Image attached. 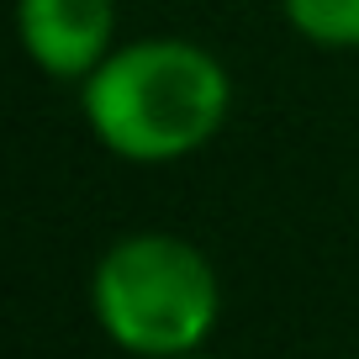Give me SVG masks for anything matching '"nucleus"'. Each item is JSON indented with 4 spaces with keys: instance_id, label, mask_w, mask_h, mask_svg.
Segmentation results:
<instances>
[{
    "instance_id": "4",
    "label": "nucleus",
    "mask_w": 359,
    "mask_h": 359,
    "mask_svg": "<svg viewBox=\"0 0 359 359\" xmlns=\"http://www.w3.org/2000/svg\"><path fill=\"white\" fill-rule=\"evenodd\" d=\"M280 16L312 48H333V53L359 48V0H280Z\"/></svg>"
},
{
    "instance_id": "3",
    "label": "nucleus",
    "mask_w": 359,
    "mask_h": 359,
    "mask_svg": "<svg viewBox=\"0 0 359 359\" xmlns=\"http://www.w3.org/2000/svg\"><path fill=\"white\" fill-rule=\"evenodd\" d=\"M16 37L48 79L85 85L116 48V0H16Z\"/></svg>"
},
{
    "instance_id": "5",
    "label": "nucleus",
    "mask_w": 359,
    "mask_h": 359,
    "mask_svg": "<svg viewBox=\"0 0 359 359\" xmlns=\"http://www.w3.org/2000/svg\"><path fill=\"white\" fill-rule=\"evenodd\" d=\"M175 359H217V354H206V348H191V354H175Z\"/></svg>"
},
{
    "instance_id": "1",
    "label": "nucleus",
    "mask_w": 359,
    "mask_h": 359,
    "mask_svg": "<svg viewBox=\"0 0 359 359\" xmlns=\"http://www.w3.org/2000/svg\"><path fill=\"white\" fill-rule=\"evenodd\" d=\"M79 111L106 154L127 164H175L222 133L233 79L201 43L137 37L111 48L106 64L79 85Z\"/></svg>"
},
{
    "instance_id": "2",
    "label": "nucleus",
    "mask_w": 359,
    "mask_h": 359,
    "mask_svg": "<svg viewBox=\"0 0 359 359\" xmlns=\"http://www.w3.org/2000/svg\"><path fill=\"white\" fill-rule=\"evenodd\" d=\"M90 312L116 348L137 359H175L212 338L222 285L191 238L127 233L95 259Z\"/></svg>"
}]
</instances>
